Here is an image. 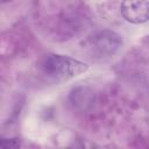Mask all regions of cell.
I'll return each instance as SVG.
<instances>
[{"mask_svg": "<svg viewBox=\"0 0 149 149\" xmlns=\"http://www.w3.org/2000/svg\"><path fill=\"white\" fill-rule=\"evenodd\" d=\"M123 45L122 36L112 29H101L91 34L84 42L85 50L94 59L114 56Z\"/></svg>", "mask_w": 149, "mask_h": 149, "instance_id": "obj_2", "label": "cell"}, {"mask_svg": "<svg viewBox=\"0 0 149 149\" xmlns=\"http://www.w3.org/2000/svg\"><path fill=\"white\" fill-rule=\"evenodd\" d=\"M0 146H1L2 148L8 149V148H17V147L21 146V143H20V141L16 140V139H5V137H1V140H0Z\"/></svg>", "mask_w": 149, "mask_h": 149, "instance_id": "obj_4", "label": "cell"}, {"mask_svg": "<svg viewBox=\"0 0 149 149\" xmlns=\"http://www.w3.org/2000/svg\"><path fill=\"white\" fill-rule=\"evenodd\" d=\"M13 0H0V2H1V5H6V3H9V2H12Z\"/></svg>", "mask_w": 149, "mask_h": 149, "instance_id": "obj_5", "label": "cell"}, {"mask_svg": "<svg viewBox=\"0 0 149 149\" xmlns=\"http://www.w3.org/2000/svg\"><path fill=\"white\" fill-rule=\"evenodd\" d=\"M120 14L128 23H147L149 22V0H121Z\"/></svg>", "mask_w": 149, "mask_h": 149, "instance_id": "obj_3", "label": "cell"}, {"mask_svg": "<svg viewBox=\"0 0 149 149\" xmlns=\"http://www.w3.org/2000/svg\"><path fill=\"white\" fill-rule=\"evenodd\" d=\"M88 68L87 63L61 54H48L40 64L42 73L56 83H63L76 78L87 72Z\"/></svg>", "mask_w": 149, "mask_h": 149, "instance_id": "obj_1", "label": "cell"}]
</instances>
